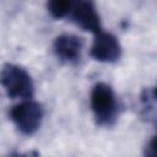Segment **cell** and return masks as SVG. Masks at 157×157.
Instances as JSON below:
<instances>
[{"label":"cell","mask_w":157,"mask_h":157,"mask_svg":"<svg viewBox=\"0 0 157 157\" xmlns=\"http://www.w3.org/2000/svg\"><path fill=\"white\" fill-rule=\"evenodd\" d=\"M90 54L97 61L115 63L121 55V47L114 34L99 31L96 33Z\"/></svg>","instance_id":"cell-5"},{"label":"cell","mask_w":157,"mask_h":157,"mask_svg":"<svg viewBox=\"0 0 157 157\" xmlns=\"http://www.w3.org/2000/svg\"><path fill=\"white\" fill-rule=\"evenodd\" d=\"M0 83L10 98L31 99L34 85L31 75L16 64H6L0 71Z\"/></svg>","instance_id":"cell-2"},{"label":"cell","mask_w":157,"mask_h":157,"mask_svg":"<svg viewBox=\"0 0 157 157\" xmlns=\"http://www.w3.org/2000/svg\"><path fill=\"white\" fill-rule=\"evenodd\" d=\"M155 142H156V139H155V136H152V137H151V140L147 142V145H146V147H145V155H146V156L153 157V156L156 155Z\"/></svg>","instance_id":"cell-9"},{"label":"cell","mask_w":157,"mask_h":157,"mask_svg":"<svg viewBox=\"0 0 157 157\" xmlns=\"http://www.w3.org/2000/svg\"><path fill=\"white\" fill-rule=\"evenodd\" d=\"M91 109L96 123L99 126H113L119 114V104L113 88L104 83L98 82L91 91Z\"/></svg>","instance_id":"cell-1"},{"label":"cell","mask_w":157,"mask_h":157,"mask_svg":"<svg viewBox=\"0 0 157 157\" xmlns=\"http://www.w3.org/2000/svg\"><path fill=\"white\" fill-rule=\"evenodd\" d=\"M67 17L83 31L94 34L101 31V18L93 0H75Z\"/></svg>","instance_id":"cell-4"},{"label":"cell","mask_w":157,"mask_h":157,"mask_svg":"<svg viewBox=\"0 0 157 157\" xmlns=\"http://www.w3.org/2000/svg\"><path fill=\"white\" fill-rule=\"evenodd\" d=\"M44 110L42 104L31 99H23V102L13 105L10 110V118L15 126L23 135H33L40 128Z\"/></svg>","instance_id":"cell-3"},{"label":"cell","mask_w":157,"mask_h":157,"mask_svg":"<svg viewBox=\"0 0 157 157\" xmlns=\"http://www.w3.org/2000/svg\"><path fill=\"white\" fill-rule=\"evenodd\" d=\"M75 0H48V11L54 18L67 17Z\"/></svg>","instance_id":"cell-8"},{"label":"cell","mask_w":157,"mask_h":157,"mask_svg":"<svg viewBox=\"0 0 157 157\" xmlns=\"http://www.w3.org/2000/svg\"><path fill=\"white\" fill-rule=\"evenodd\" d=\"M141 115L146 121L152 124L156 123V94L153 87H147L141 92L140 96Z\"/></svg>","instance_id":"cell-7"},{"label":"cell","mask_w":157,"mask_h":157,"mask_svg":"<svg viewBox=\"0 0 157 157\" xmlns=\"http://www.w3.org/2000/svg\"><path fill=\"white\" fill-rule=\"evenodd\" d=\"M82 48V38L71 33H64L58 36L53 43V50L55 55L61 61L67 64H76L80 60Z\"/></svg>","instance_id":"cell-6"}]
</instances>
